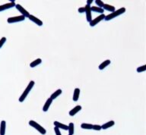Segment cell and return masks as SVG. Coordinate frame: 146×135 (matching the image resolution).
<instances>
[{"instance_id": "cell-1", "label": "cell", "mask_w": 146, "mask_h": 135, "mask_svg": "<svg viewBox=\"0 0 146 135\" xmlns=\"http://www.w3.org/2000/svg\"><path fill=\"white\" fill-rule=\"evenodd\" d=\"M126 8H119L118 10H116L115 12H113L109 14V15H107V16H105L104 20H105L106 21H110V20L115 18L116 17H118V16H120V15L124 14V13L126 12Z\"/></svg>"}, {"instance_id": "cell-2", "label": "cell", "mask_w": 146, "mask_h": 135, "mask_svg": "<svg viewBox=\"0 0 146 135\" xmlns=\"http://www.w3.org/2000/svg\"><path fill=\"white\" fill-rule=\"evenodd\" d=\"M34 84H35V82L34 81H31L29 83H28V87H26V89L24 90V91L23 92V93L21 94V96L19 97V102L20 103H22L24 101V99H26V97H28V95L29 94V93L31 92V90H32V88L34 87Z\"/></svg>"}, {"instance_id": "cell-3", "label": "cell", "mask_w": 146, "mask_h": 135, "mask_svg": "<svg viewBox=\"0 0 146 135\" xmlns=\"http://www.w3.org/2000/svg\"><path fill=\"white\" fill-rule=\"evenodd\" d=\"M29 125L31 126V127H33L34 128H35L37 131H38L41 134H46V131L45 128H44V127H42L40 125H39L38 123H37L35 121H33V120H31L29 121Z\"/></svg>"}, {"instance_id": "cell-4", "label": "cell", "mask_w": 146, "mask_h": 135, "mask_svg": "<svg viewBox=\"0 0 146 135\" xmlns=\"http://www.w3.org/2000/svg\"><path fill=\"white\" fill-rule=\"evenodd\" d=\"M25 17L23 15H19V16H15V17H11L8 18L7 19V22L8 24H13V23H18V22H21L25 20Z\"/></svg>"}, {"instance_id": "cell-5", "label": "cell", "mask_w": 146, "mask_h": 135, "mask_svg": "<svg viewBox=\"0 0 146 135\" xmlns=\"http://www.w3.org/2000/svg\"><path fill=\"white\" fill-rule=\"evenodd\" d=\"M105 16H106V15H104V14H101V15H99V16H98L97 18H95L94 19H92L91 21L89 22L90 26H91V27H94V26H96V25H97L98 24H99L100 21H102L103 20H104Z\"/></svg>"}, {"instance_id": "cell-6", "label": "cell", "mask_w": 146, "mask_h": 135, "mask_svg": "<svg viewBox=\"0 0 146 135\" xmlns=\"http://www.w3.org/2000/svg\"><path fill=\"white\" fill-rule=\"evenodd\" d=\"M10 2H9V3H6V4L0 5V12H2V11L7 10V9H10V8L15 6V0H10Z\"/></svg>"}, {"instance_id": "cell-7", "label": "cell", "mask_w": 146, "mask_h": 135, "mask_svg": "<svg viewBox=\"0 0 146 135\" xmlns=\"http://www.w3.org/2000/svg\"><path fill=\"white\" fill-rule=\"evenodd\" d=\"M15 7L16 8V9L21 14V15H23V16H24L25 18H28L29 17V15H30V13L24 8H23L21 5H15Z\"/></svg>"}, {"instance_id": "cell-8", "label": "cell", "mask_w": 146, "mask_h": 135, "mask_svg": "<svg viewBox=\"0 0 146 135\" xmlns=\"http://www.w3.org/2000/svg\"><path fill=\"white\" fill-rule=\"evenodd\" d=\"M85 14H86V18L88 22H91L92 20V15H91V6L86 5H85Z\"/></svg>"}, {"instance_id": "cell-9", "label": "cell", "mask_w": 146, "mask_h": 135, "mask_svg": "<svg viewBox=\"0 0 146 135\" xmlns=\"http://www.w3.org/2000/svg\"><path fill=\"white\" fill-rule=\"evenodd\" d=\"M28 18H29L30 21H33L34 23H35V24H36L37 25H38V26H42V25H43V21H42L41 20H40L39 18H37V17L34 16V15H29V17H28Z\"/></svg>"}, {"instance_id": "cell-10", "label": "cell", "mask_w": 146, "mask_h": 135, "mask_svg": "<svg viewBox=\"0 0 146 135\" xmlns=\"http://www.w3.org/2000/svg\"><path fill=\"white\" fill-rule=\"evenodd\" d=\"M81 110H82V106L80 105H76L75 108H73L72 109H71V110L69 111V115L72 116V117H73V116H75L78 113H79Z\"/></svg>"}, {"instance_id": "cell-11", "label": "cell", "mask_w": 146, "mask_h": 135, "mask_svg": "<svg viewBox=\"0 0 146 135\" xmlns=\"http://www.w3.org/2000/svg\"><path fill=\"white\" fill-rule=\"evenodd\" d=\"M53 124H54V126L56 127V128H58L59 129H62V130H64V131H68V129H69L68 125H64V124L60 123V122H59V121H55L53 122Z\"/></svg>"}, {"instance_id": "cell-12", "label": "cell", "mask_w": 146, "mask_h": 135, "mask_svg": "<svg viewBox=\"0 0 146 135\" xmlns=\"http://www.w3.org/2000/svg\"><path fill=\"white\" fill-rule=\"evenodd\" d=\"M53 99H51V98L50 97L49 99H47V100L46 101V103H45V104L44 105V107H43V111L44 112H47L48 110H49V109H50V105L52 104V103H53Z\"/></svg>"}, {"instance_id": "cell-13", "label": "cell", "mask_w": 146, "mask_h": 135, "mask_svg": "<svg viewBox=\"0 0 146 135\" xmlns=\"http://www.w3.org/2000/svg\"><path fill=\"white\" fill-rule=\"evenodd\" d=\"M6 121H2L0 124V135L6 134Z\"/></svg>"}, {"instance_id": "cell-14", "label": "cell", "mask_w": 146, "mask_h": 135, "mask_svg": "<svg viewBox=\"0 0 146 135\" xmlns=\"http://www.w3.org/2000/svg\"><path fill=\"white\" fill-rule=\"evenodd\" d=\"M114 125H115V121H108L107 123H104V124L101 126V129L106 130V129H108V128L114 126Z\"/></svg>"}, {"instance_id": "cell-15", "label": "cell", "mask_w": 146, "mask_h": 135, "mask_svg": "<svg viewBox=\"0 0 146 135\" xmlns=\"http://www.w3.org/2000/svg\"><path fill=\"white\" fill-rule=\"evenodd\" d=\"M80 92H81V90H80L79 88H75V89L74 90L73 97H72L73 101L77 102L78 100V99H79V96H80Z\"/></svg>"}, {"instance_id": "cell-16", "label": "cell", "mask_w": 146, "mask_h": 135, "mask_svg": "<svg viewBox=\"0 0 146 135\" xmlns=\"http://www.w3.org/2000/svg\"><path fill=\"white\" fill-rule=\"evenodd\" d=\"M102 8H103L104 10H106V11H108V12H111V13L116 11V8L114 7V6H113V5H109V4H104Z\"/></svg>"}, {"instance_id": "cell-17", "label": "cell", "mask_w": 146, "mask_h": 135, "mask_svg": "<svg viewBox=\"0 0 146 135\" xmlns=\"http://www.w3.org/2000/svg\"><path fill=\"white\" fill-rule=\"evenodd\" d=\"M110 63H111V61L110 60V59L104 61L100 64V65L98 66V68H99L100 70H104V68H106L107 67L108 65H110Z\"/></svg>"}, {"instance_id": "cell-18", "label": "cell", "mask_w": 146, "mask_h": 135, "mask_svg": "<svg viewBox=\"0 0 146 135\" xmlns=\"http://www.w3.org/2000/svg\"><path fill=\"white\" fill-rule=\"evenodd\" d=\"M42 63V59H37L34 61H33L32 62H31L30 64V67L31 68H35L37 67V65H40Z\"/></svg>"}, {"instance_id": "cell-19", "label": "cell", "mask_w": 146, "mask_h": 135, "mask_svg": "<svg viewBox=\"0 0 146 135\" xmlns=\"http://www.w3.org/2000/svg\"><path fill=\"white\" fill-rule=\"evenodd\" d=\"M62 90H61V89H59V90H56L55 92H54L51 95V97H50V98L53 99V100H54L55 99H56V98L58 97H60V95L62 94Z\"/></svg>"}, {"instance_id": "cell-20", "label": "cell", "mask_w": 146, "mask_h": 135, "mask_svg": "<svg viewBox=\"0 0 146 135\" xmlns=\"http://www.w3.org/2000/svg\"><path fill=\"white\" fill-rule=\"evenodd\" d=\"M91 11L100 13V14H104V10L103 8H100L98 6H91Z\"/></svg>"}, {"instance_id": "cell-21", "label": "cell", "mask_w": 146, "mask_h": 135, "mask_svg": "<svg viewBox=\"0 0 146 135\" xmlns=\"http://www.w3.org/2000/svg\"><path fill=\"white\" fill-rule=\"evenodd\" d=\"M69 129H68V131H69V134L70 135H73L75 133V126H74V124L72 122L69 123V125H68Z\"/></svg>"}, {"instance_id": "cell-22", "label": "cell", "mask_w": 146, "mask_h": 135, "mask_svg": "<svg viewBox=\"0 0 146 135\" xmlns=\"http://www.w3.org/2000/svg\"><path fill=\"white\" fill-rule=\"evenodd\" d=\"M81 128L82 129H86V130H91L93 128V125L89 124V123H82L81 125Z\"/></svg>"}, {"instance_id": "cell-23", "label": "cell", "mask_w": 146, "mask_h": 135, "mask_svg": "<svg viewBox=\"0 0 146 135\" xmlns=\"http://www.w3.org/2000/svg\"><path fill=\"white\" fill-rule=\"evenodd\" d=\"M146 71V65H144L142 66H140L137 68V72L138 73H142V72H144Z\"/></svg>"}, {"instance_id": "cell-24", "label": "cell", "mask_w": 146, "mask_h": 135, "mask_svg": "<svg viewBox=\"0 0 146 135\" xmlns=\"http://www.w3.org/2000/svg\"><path fill=\"white\" fill-rule=\"evenodd\" d=\"M95 3H96V5H98V7L100 8H102L103 6H104V2L101 1V0H96V1H95Z\"/></svg>"}, {"instance_id": "cell-25", "label": "cell", "mask_w": 146, "mask_h": 135, "mask_svg": "<svg viewBox=\"0 0 146 135\" xmlns=\"http://www.w3.org/2000/svg\"><path fill=\"white\" fill-rule=\"evenodd\" d=\"M6 42V37H3L0 40V49L3 46V45L5 44Z\"/></svg>"}, {"instance_id": "cell-26", "label": "cell", "mask_w": 146, "mask_h": 135, "mask_svg": "<svg viewBox=\"0 0 146 135\" xmlns=\"http://www.w3.org/2000/svg\"><path fill=\"white\" fill-rule=\"evenodd\" d=\"M92 130H94V131H100V130H102L101 129V126L99 125H93V128H92Z\"/></svg>"}, {"instance_id": "cell-27", "label": "cell", "mask_w": 146, "mask_h": 135, "mask_svg": "<svg viewBox=\"0 0 146 135\" xmlns=\"http://www.w3.org/2000/svg\"><path fill=\"white\" fill-rule=\"evenodd\" d=\"M54 131H55V134H56V135H62L61 132H60V129H59L58 128H56V127L54 128Z\"/></svg>"}, {"instance_id": "cell-28", "label": "cell", "mask_w": 146, "mask_h": 135, "mask_svg": "<svg viewBox=\"0 0 146 135\" xmlns=\"http://www.w3.org/2000/svg\"><path fill=\"white\" fill-rule=\"evenodd\" d=\"M78 12L79 13H81V14H82V13H85V7L79 8L78 9Z\"/></svg>"}, {"instance_id": "cell-29", "label": "cell", "mask_w": 146, "mask_h": 135, "mask_svg": "<svg viewBox=\"0 0 146 135\" xmlns=\"http://www.w3.org/2000/svg\"><path fill=\"white\" fill-rule=\"evenodd\" d=\"M93 2H94L93 0H88V1H87V5H90V6H91V5L92 4Z\"/></svg>"}, {"instance_id": "cell-30", "label": "cell", "mask_w": 146, "mask_h": 135, "mask_svg": "<svg viewBox=\"0 0 146 135\" xmlns=\"http://www.w3.org/2000/svg\"><path fill=\"white\" fill-rule=\"evenodd\" d=\"M69 135H70V134H69Z\"/></svg>"}]
</instances>
